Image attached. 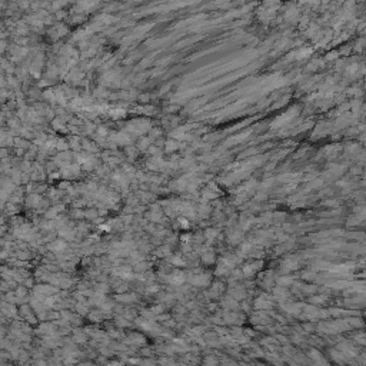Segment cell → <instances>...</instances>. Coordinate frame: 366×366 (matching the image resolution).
I'll return each mask as SVG.
<instances>
[{"label": "cell", "mask_w": 366, "mask_h": 366, "mask_svg": "<svg viewBox=\"0 0 366 366\" xmlns=\"http://www.w3.org/2000/svg\"><path fill=\"white\" fill-rule=\"evenodd\" d=\"M60 343H62V340H60L59 336H56V335H50V336H46L44 338V346L46 347H50V349H55V347L60 346Z\"/></svg>", "instance_id": "6da1fadb"}, {"label": "cell", "mask_w": 366, "mask_h": 366, "mask_svg": "<svg viewBox=\"0 0 366 366\" xmlns=\"http://www.w3.org/2000/svg\"><path fill=\"white\" fill-rule=\"evenodd\" d=\"M73 340H75V343H86L87 335L84 333V332H75V335H73Z\"/></svg>", "instance_id": "7a4b0ae2"}, {"label": "cell", "mask_w": 366, "mask_h": 366, "mask_svg": "<svg viewBox=\"0 0 366 366\" xmlns=\"http://www.w3.org/2000/svg\"><path fill=\"white\" fill-rule=\"evenodd\" d=\"M138 342H139V345H145L146 340H145V338H143L142 335H138V333L130 335V343H138Z\"/></svg>", "instance_id": "3957f363"}, {"label": "cell", "mask_w": 366, "mask_h": 366, "mask_svg": "<svg viewBox=\"0 0 366 366\" xmlns=\"http://www.w3.org/2000/svg\"><path fill=\"white\" fill-rule=\"evenodd\" d=\"M102 353L105 355V356H112V355H113V352H112L110 349H102Z\"/></svg>", "instance_id": "277c9868"}, {"label": "cell", "mask_w": 366, "mask_h": 366, "mask_svg": "<svg viewBox=\"0 0 366 366\" xmlns=\"http://www.w3.org/2000/svg\"><path fill=\"white\" fill-rule=\"evenodd\" d=\"M142 366H154V362L153 360H145V362L140 363Z\"/></svg>", "instance_id": "5b68a950"}, {"label": "cell", "mask_w": 366, "mask_h": 366, "mask_svg": "<svg viewBox=\"0 0 366 366\" xmlns=\"http://www.w3.org/2000/svg\"><path fill=\"white\" fill-rule=\"evenodd\" d=\"M106 366H122V362H117V360L116 362H109Z\"/></svg>", "instance_id": "8992f818"}, {"label": "cell", "mask_w": 366, "mask_h": 366, "mask_svg": "<svg viewBox=\"0 0 366 366\" xmlns=\"http://www.w3.org/2000/svg\"><path fill=\"white\" fill-rule=\"evenodd\" d=\"M142 353H143V356H150V349L145 347V349H142Z\"/></svg>", "instance_id": "52a82bcc"}, {"label": "cell", "mask_w": 366, "mask_h": 366, "mask_svg": "<svg viewBox=\"0 0 366 366\" xmlns=\"http://www.w3.org/2000/svg\"><path fill=\"white\" fill-rule=\"evenodd\" d=\"M187 366H193V365H187Z\"/></svg>", "instance_id": "ba28073f"}, {"label": "cell", "mask_w": 366, "mask_h": 366, "mask_svg": "<svg viewBox=\"0 0 366 366\" xmlns=\"http://www.w3.org/2000/svg\"><path fill=\"white\" fill-rule=\"evenodd\" d=\"M176 366H180V365H176Z\"/></svg>", "instance_id": "9c48e42d"}]
</instances>
